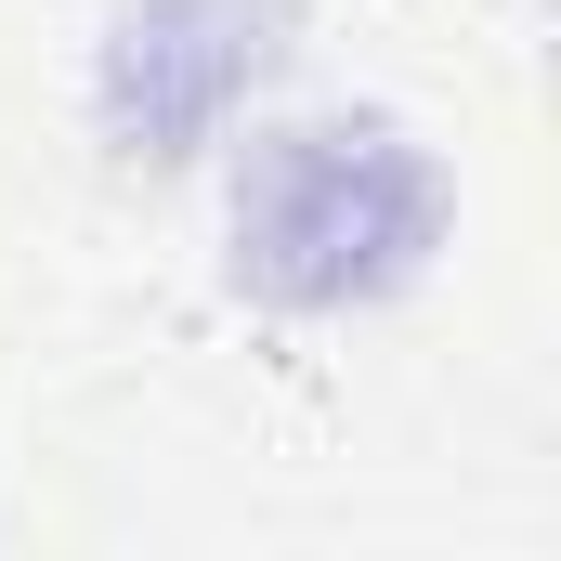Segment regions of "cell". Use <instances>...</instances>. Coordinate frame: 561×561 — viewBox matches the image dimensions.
Here are the masks:
<instances>
[{"mask_svg":"<svg viewBox=\"0 0 561 561\" xmlns=\"http://www.w3.org/2000/svg\"><path fill=\"white\" fill-rule=\"evenodd\" d=\"M444 236V170L392 118H300L262 131L236 170V287L287 313L392 300Z\"/></svg>","mask_w":561,"mask_h":561,"instance_id":"cell-1","label":"cell"},{"mask_svg":"<svg viewBox=\"0 0 561 561\" xmlns=\"http://www.w3.org/2000/svg\"><path fill=\"white\" fill-rule=\"evenodd\" d=\"M287 0H144L105 39V131L118 157H196L262 79H275Z\"/></svg>","mask_w":561,"mask_h":561,"instance_id":"cell-2","label":"cell"}]
</instances>
